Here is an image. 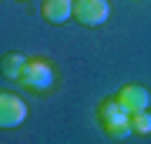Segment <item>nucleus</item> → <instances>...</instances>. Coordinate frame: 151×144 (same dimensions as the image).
Wrapping results in <instances>:
<instances>
[{
    "label": "nucleus",
    "mask_w": 151,
    "mask_h": 144,
    "mask_svg": "<svg viewBox=\"0 0 151 144\" xmlns=\"http://www.w3.org/2000/svg\"><path fill=\"white\" fill-rule=\"evenodd\" d=\"M97 121L104 124V134L114 138V141L134 134V128H131V114L124 111V104L118 101V97H104V101L97 104Z\"/></svg>",
    "instance_id": "f257e3e1"
},
{
    "label": "nucleus",
    "mask_w": 151,
    "mask_h": 144,
    "mask_svg": "<svg viewBox=\"0 0 151 144\" xmlns=\"http://www.w3.org/2000/svg\"><path fill=\"white\" fill-rule=\"evenodd\" d=\"M20 84L30 87V91H50V87L57 84V74H54V64L50 60H27V67H24L20 74Z\"/></svg>",
    "instance_id": "f03ea898"
},
{
    "label": "nucleus",
    "mask_w": 151,
    "mask_h": 144,
    "mask_svg": "<svg viewBox=\"0 0 151 144\" xmlns=\"http://www.w3.org/2000/svg\"><path fill=\"white\" fill-rule=\"evenodd\" d=\"M111 17V4L108 0H74V20L84 27H101Z\"/></svg>",
    "instance_id": "7ed1b4c3"
},
{
    "label": "nucleus",
    "mask_w": 151,
    "mask_h": 144,
    "mask_svg": "<svg viewBox=\"0 0 151 144\" xmlns=\"http://www.w3.org/2000/svg\"><path fill=\"white\" fill-rule=\"evenodd\" d=\"M24 117H27L24 97H17L10 91H0V128H20Z\"/></svg>",
    "instance_id": "20e7f679"
},
{
    "label": "nucleus",
    "mask_w": 151,
    "mask_h": 144,
    "mask_svg": "<svg viewBox=\"0 0 151 144\" xmlns=\"http://www.w3.org/2000/svg\"><path fill=\"white\" fill-rule=\"evenodd\" d=\"M114 97L124 104V111H128V114L148 111V107H151V91H148V87H141V84H124Z\"/></svg>",
    "instance_id": "39448f33"
},
{
    "label": "nucleus",
    "mask_w": 151,
    "mask_h": 144,
    "mask_svg": "<svg viewBox=\"0 0 151 144\" xmlns=\"http://www.w3.org/2000/svg\"><path fill=\"white\" fill-rule=\"evenodd\" d=\"M40 17L50 20V24H67L74 17V0H44Z\"/></svg>",
    "instance_id": "423d86ee"
},
{
    "label": "nucleus",
    "mask_w": 151,
    "mask_h": 144,
    "mask_svg": "<svg viewBox=\"0 0 151 144\" xmlns=\"http://www.w3.org/2000/svg\"><path fill=\"white\" fill-rule=\"evenodd\" d=\"M24 67H27V57H24V54H4V60H0V70H4L7 77H14V80H20Z\"/></svg>",
    "instance_id": "0eeeda50"
},
{
    "label": "nucleus",
    "mask_w": 151,
    "mask_h": 144,
    "mask_svg": "<svg viewBox=\"0 0 151 144\" xmlns=\"http://www.w3.org/2000/svg\"><path fill=\"white\" fill-rule=\"evenodd\" d=\"M131 128H134V134H151V107L131 114Z\"/></svg>",
    "instance_id": "6e6552de"
}]
</instances>
